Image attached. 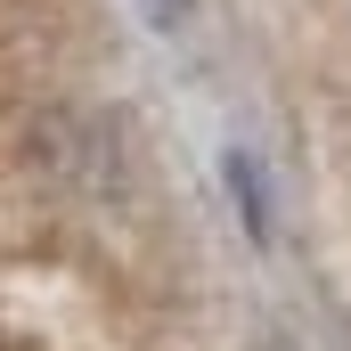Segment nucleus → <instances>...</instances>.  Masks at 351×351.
<instances>
[{"instance_id":"nucleus-1","label":"nucleus","mask_w":351,"mask_h":351,"mask_svg":"<svg viewBox=\"0 0 351 351\" xmlns=\"http://www.w3.org/2000/svg\"><path fill=\"white\" fill-rule=\"evenodd\" d=\"M139 8H147V25H180L188 16V0H139Z\"/></svg>"}]
</instances>
